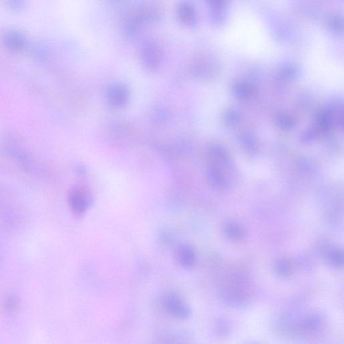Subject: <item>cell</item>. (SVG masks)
Here are the masks:
<instances>
[{
	"mask_svg": "<svg viewBox=\"0 0 344 344\" xmlns=\"http://www.w3.org/2000/svg\"><path fill=\"white\" fill-rule=\"evenodd\" d=\"M231 91L235 98L239 100H247L254 96L255 88L250 82L240 80L233 84Z\"/></svg>",
	"mask_w": 344,
	"mask_h": 344,
	"instance_id": "obj_11",
	"label": "cell"
},
{
	"mask_svg": "<svg viewBox=\"0 0 344 344\" xmlns=\"http://www.w3.org/2000/svg\"><path fill=\"white\" fill-rule=\"evenodd\" d=\"M191 72L194 76L200 79H211L219 72V66L215 59L209 56H200L193 60Z\"/></svg>",
	"mask_w": 344,
	"mask_h": 344,
	"instance_id": "obj_5",
	"label": "cell"
},
{
	"mask_svg": "<svg viewBox=\"0 0 344 344\" xmlns=\"http://www.w3.org/2000/svg\"><path fill=\"white\" fill-rule=\"evenodd\" d=\"M241 141L244 148L246 149L247 152L253 154L257 152V144L256 138L249 133L242 134L241 137Z\"/></svg>",
	"mask_w": 344,
	"mask_h": 344,
	"instance_id": "obj_16",
	"label": "cell"
},
{
	"mask_svg": "<svg viewBox=\"0 0 344 344\" xmlns=\"http://www.w3.org/2000/svg\"><path fill=\"white\" fill-rule=\"evenodd\" d=\"M105 98L108 105L114 109H122L128 105L131 92L123 82H113L106 88Z\"/></svg>",
	"mask_w": 344,
	"mask_h": 344,
	"instance_id": "obj_4",
	"label": "cell"
},
{
	"mask_svg": "<svg viewBox=\"0 0 344 344\" xmlns=\"http://www.w3.org/2000/svg\"><path fill=\"white\" fill-rule=\"evenodd\" d=\"M176 259L183 267H192L196 261V254L193 248L188 244L181 245L177 249Z\"/></svg>",
	"mask_w": 344,
	"mask_h": 344,
	"instance_id": "obj_12",
	"label": "cell"
},
{
	"mask_svg": "<svg viewBox=\"0 0 344 344\" xmlns=\"http://www.w3.org/2000/svg\"><path fill=\"white\" fill-rule=\"evenodd\" d=\"M208 177L212 185L218 188L228 187L230 177L227 174L231 177L234 168L226 149L217 144L210 147L208 152Z\"/></svg>",
	"mask_w": 344,
	"mask_h": 344,
	"instance_id": "obj_1",
	"label": "cell"
},
{
	"mask_svg": "<svg viewBox=\"0 0 344 344\" xmlns=\"http://www.w3.org/2000/svg\"><path fill=\"white\" fill-rule=\"evenodd\" d=\"M328 259L333 265L340 266L343 265V252L338 249H332L328 252Z\"/></svg>",
	"mask_w": 344,
	"mask_h": 344,
	"instance_id": "obj_20",
	"label": "cell"
},
{
	"mask_svg": "<svg viewBox=\"0 0 344 344\" xmlns=\"http://www.w3.org/2000/svg\"><path fill=\"white\" fill-rule=\"evenodd\" d=\"M240 118H241L240 112L234 108H228L224 114V122L229 126H233L237 124Z\"/></svg>",
	"mask_w": 344,
	"mask_h": 344,
	"instance_id": "obj_18",
	"label": "cell"
},
{
	"mask_svg": "<svg viewBox=\"0 0 344 344\" xmlns=\"http://www.w3.org/2000/svg\"><path fill=\"white\" fill-rule=\"evenodd\" d=\"M335 124H336L335 108L327 107L317 114L314 129L318 135H328L332 131Z\"/></svg>",
	"mask_w": 344,
	"mask_h": 344,
	"instance_id": "obj_8",
	"label": "cell"
},
{
	"mask_svg": "<svg viewBox=\"0 0 344 344\" xmlns=\"http://www.w3.org/2000/svg\"><path fill=\"white\" fill-rule=\"evenodd\" d=\"M162 304L166 310L173 317L181 319L189 317V308L176 294H164L162 296Z\"/></svg>",
	"mask_w": 344,
	"mask_h": 344,
	"instance_id": "obj_6",
	"label": "cell"
},
{
	"mask_svg": "<svg viewBox=\"0 0 344 344\" xmlns=\"http://www.w3.org/2000/svg\"><path fill=\"white\" fill-rule=\"evenodd\" d=\"M178 21L186 27H194L198 23V14L195 7L189 2H181L176 8Z\"/></svg>",
	"mask_w": 344,
	"mask_h": 344,
	"instance_id": "obj_9",
	"label": "cell"
},
{
	"mask_svg": "<svg viewBox=\"0 0 344 344\" xmlns=\"http://www.w3.org/2000/svg\"><path fill=\"white\" fill-rule=\"evenodd\" d=\"M91 197L86 190L75 188L69 192L68 203L71 212L76 216H82L90 207Z\"/></svg>",
	"mask_w": 344,
	"mask_h": 344,
	"instance_id": "obj_7",
	"label": "cell"
},
{
	"mask_svg": "<svg viewBox=\"0 0 344 344\" xmlns=\"http://www.w3.org/2000/svg\"><path fill=\"white\" fill-rule=\"evenodd\" d=\"M5 43L10 48L20 49L24 44L23 36L16 32H10L5 36Z\"/></svg>",
	"mask_w": 344,
	"mask_h": 344,
	"instance_id": "obj_17",
	"label": "cell"
},
{
	"mask_svg": "<svg viewBox=\"0 0 344 344\" xmlns=\"http://www.w3.org/2000/svg\"><path fill=\"white\" fill-rule=\"evenodd\" d=\"M161 11L152 4H144L134 8L125 17L123 29L128 36H135L149 24L159 20Z\"/></svg>",
	"mask_w": 344,
	"mask_h": 344,
	"instance_id": "obj_2",
	"label": "cell"
},
{
	"mask_svg": "<svg viewBox=\"0 0 344 344\" xmlns=\"http://www.w3.org/2000/svg\"><path fill=\"white\" fill-rule=\"evenodd\" d=\"M299 73V69L296 65L287 64L281 67L278 74L281 79L290 81L296 79Z\"/></svg>",
	"mask_w": 344,
	"mask_h": 344,
	"instance_id": "obj_13",
	"label": "cell"
},
{
	"mask_svg": "<svg viewBox=\"0 0 344 344\" xmlns=\"http://www.w3.org/2000/svg\"><path fill=\"white\" fill-rule=\"evenodd\" d=\"M318 134L317 131H315L314 128L308 130V131H305L302 135V139L303 141L307 142L310 141V140L314 139V138L317 137Z\"/></svg>",
	"mask_w": 344,
	"mask_h": 344,
	"instance_id": "obj_23",
	"label": "cell"
},
{
	"mask_svg": "<svg viewBox=\"0 0 344 344\" xmlns=\"http://www.w3.org/2000/svg\"><path fill=\"white\" fill-rule=\"evenodd\" d=\"M226 233L229 238L233 239H239L245 235L244 229L237 224H230L226 227Z\"/></svg>",
	"mask_w": 344,
	"mask_h": 344,
	"instance_id": "obj_19",
	"label": "cell"
},
{
	"mask_svg": "<svg viewBox=\"0 0 344 344\" xmlns=\"http://www.w3.org/2000/svg\"><path fill=\"white\" fill-rule=\"evenodd\" d=\"M320 319L317 316L311 315L305 320V325L308 329H315L320 325Z\"/></svg>",
	"mask_w": 344,
	"mask_h": 344,
	"instance_id": "obj_22",
	"label": "cell"
},
{
	"mask_svg": "<svg viewBox=\"0 0 344 344\" xmlns=\"http://www.w3.org/2000/svg\"><path fill=\"white\" fill-rule=\"evenodd\" d=\"M327 27L330 31L334 33H341L343 30V17L341 15L334 14L329 17L327 21Z\"/></svg>",
	"mask_w": 344,
	"mask_h": 344,
	"instance_id": "obj_14",
	"label": "cell"
},
{
	"mask_svg": "<svg viewBox=\"0 0 344 344\" xmlns=\"http://www.w3.org/2000/svg\"><path fill=\"white\" fill-rule=\"evenodd\" d=\"M277 272L280 276H287L291 273V268L289 261L287 259H280L276 265Z\"/></svg>",
	"mask_w": 344,
	"mask_h": 344,
	"instance_id": "obj_21",
	"label": "cell"
},
{
	"mask_svg": "<svg viewBox=\"0 0 344 344\" xmlns=\"http://www.w3.org/2000/svg\"><path fill=\"white\" fill-rule=\"evenodd\" d=\"M139 55L143 66L151 72L159 70L163 64V51L154 41H144L140 47Z\"/></svg>",
	"mask_w": 344,
	"mask_h": 344,
	"instance_id": "obj_3",
	"label": "cell"
},
{
	"mask_svg": "<svg viewBox=\"0 0 344 344\" xmlns=\"http://www.w3.org/2000/svg\"><path fill=\"white\" fill-rule=\"evenodd\" d=\"M276 122L279 129L286 131L293 129L295 125V119L288 114H279L277 116Z\"/></svg>",
	"mask_w": 344,
	"mask_h": 344,
	"instance_id": "obj_15",
	"label": "cell"
},
{
	"mask_svg": "<svg viewBox=\"0 0 344 344\" xmlns=\"http://www.w3.org/2000/svg\"><path fill=\"white\" fill-rule=\"evenodd\" d=\"M212 22L216 25H221L226 20L227 3L224 1L207 2Z\"/></svg>",
	"mask_w": 344,
	"mask_h": 344,
	"instance_id": "obj_10",
	"label": "cell"
}]
</instances>
